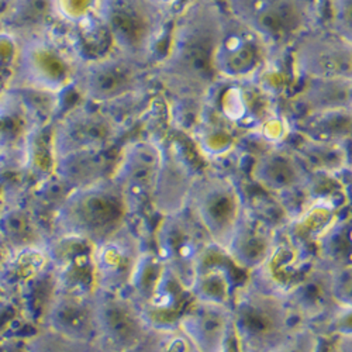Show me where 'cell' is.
I'll return each instance as SVG.
<instances>
[{
    "label": "cell",
    "mask_w": 352,
    "mask_h": 352,
    "mask_svg": "<svg viewBox=\"0 0 352 352\" xmlns=\"http://www.w3.org/2000/svg\"><path fill=\"white\" fill-rule=\"evenodd\" d=\"M224 12L214 0H190L176 17L165 56L153 76L179 102L203 104L220 78L216 51Z\"/></svg>",
    "instance_id": "6da1fadb"
},
{
    "label": "cell",
    "mask_w": 352,
    "mask_h": 352,
    "mask_svg": "<svg viewBox=\"0 0 352 352\" xmlns=\"http://www.w3.org/2000/svg\"><path fill=\"white\" fill-rule=\"evenodd\" d=\"M230 314L240 352H270L299 324L285 289L261 271L234 290Z\"/></svg>",
    "instance_id": "7a4b0ae2"
},
{
    "label": "cell",
    "mask_w": 352,
    "mask_h": 352,
    "mask_svg": "<svg viewBox=\"0 0 352 352\" xmlns=\"http://www.w3.org/2000/svg\"><path fill=\"white\" fill-rule=\"evenodd\" d=\"M134 206L110 176L75 188L61 203L55 227L64 237L98 245L130 224Z\"/></svg>",
    "instance_id": "3957f363"
},
{
    "label": "cell",
    "mask_w": 352,
    "mask_h": 352,
    "mask_svg": "<svg viewBox=\"0 0 352 352\" xmlns=\"http://www.w3.org/2000/svg\"><path fill=\"white\" fill-rule=\"evenodd\" d=\"M227 14L252 32L268 48L272 60L311 30L310 0H226Z\"/></svg>",
    "instance_id": "277c9868"
},
{
    "label": "cell",
    "mask_w": 352,
    "mask_h": 352,
    "mask_svg": "<svg viewBox=\"0 0 352 352\" xmlns=\"http://www.w3.org/2000/svg\"><path fill=\"white\" fill-rule=\"evenodd\" d=\"M83 58L50 30L19 38L16 82L45 95H58L75 85Z\"/></svg>",
    "instance_id": "5b68a950"
},
{
    "label": "cell",
    "mask_w": 352,
    "mask_h": 352,
    "mask_svg": "<svg viewBox=\"0 0 352 352\" xmlns=\"http://www.w3.org/2000/svg\"><path fill=\"white\" fill-rule=\"evenodd\" d=\"M96 14L116 52L150 64L165 32L168 12L153 0H99Z\"/></svg>",
    "instance_id": "8992f818"
},
{
    "label": "cell",
    "mask_w": 352,
    "mask_h": 352,
    "mask_svg": "<svg viewBox=\"0 0 352 352\" xmlns=\"http://www.w3.org/2000/svg\"><path fill=\"white\" fill-rule=\"evenodd\" d=\"M186 210L213 247L226 252L247 208L239 185L230 176L204 173L197 175Z\"/></svg>",
    "instance_id": "52a82bcc"
},
{
    "label": "cell",
    "mask_w": 352,
    "mask_h": 352,
    "mask_svg": "<svg viewBox=\"0 0 352 352\" xmlns=\"http://www.w3.org/2000/svg\"><path fill=\"white\" fill-rule=\"evenodd\" d=\"M151 75L150 64L114 51L95 60H83L74 86L89 103L109 104L146 89Z\"/></svg>",
    "instance_id": "ba28073f"
},
{
    "label": "cell",
    "mask_w": 352,
    "mask_h": 352,
    "mask_svg": "<svg viewBox=\"0 0 352 352\" xmlns=\"http://www.w3.org/2000/svg\"><path fill=\"white\" fill-rule=\"evenodd\" d=\"M129 295L142 309L151 326L176 324L188 303L193 299L190 290L164 265L154 251L146 248Z\"/></svg>",
    "instance_id": "9c48e42d"
},
{
    "label": "cell",
    "mask_w": 352,
    "mask_h": 352,
    "mask_svg": "<svg viewBox=\"0 0 352 352\" xmlns=\"http://www.w3.org/2000/svg\"><path fill=\"white\" fill-rule=\"evenodd\" d=\"M96 345L102 352H137L153 326L129 293L92 290Z\"/></svg>",
    "instance_id": "30bf717a"
},
{
    "label": "cell",
    "mask_w": 352,
    "mask_h": 352,
    "mask_svg": "<svg viewBox=\"0 0 352 352\" xmlns=\"http://www.w3.org/2000/svg\"><path fill=\"white\" fill-rule=\"evenodd\" d=\"M154 245L160 261L189 290L200 263L214 248L188 210L161 217Z\"/></svg>",
    "instance_id": "8fae6325"
},
{
    "label": "cell",
    "mask_w": 352,
    "mask_h": 352,
    "mask_svg": "<svg viewBox=\"0 0 352 352\" xmlns=\"http://www.w3.org/2000/svg\"><path fill=\"white\" fill-rule=\"evenodd\" d=\"M120 131V123L111 114L91 107H75L54 129V157L60 161L80 154H98L119 137Z\"/></svg>",
    "instance_id": "7c38bea8"
},
{
    "label": "cell",
    "mask_w": 352,
    "mask_h": 352,
    "mask_svg": "<svg viewBox=\"0 0 352 352\" xmlns=\"http://www.w3.org/2000/svg\"><path fill=\"white\" fill-rule=\"evenodd\" d=\"M290 50L295 74L306 80L352 78V43L331 30L311 28Z\"/></svg>",
    "instance_id": "4fadbf2b"
},
{
    "label": "cell",
    "mask_w": 352,
    "mask_h": 352,
    "mask_svg": "<svg viewBox=\"0 0 352 352\" xmlns=\"http://www.w3.org/2000/svg\"><path fill=\"white\" fill-rule=\"evenodd\" d=\"M268 48L248 28L224 13L216 51L219 78L232 82H254L271 64Z\"/></svg>",
    "instance_id": "5bb4252c"
},
{
    "label": "cell",
    "mask_w": 352,
    "mask_h": 352,
    "mask_svg": "<svg viewBox=\"0 0 352 352\" xmlns=\"http://www.w3.org/2000/svg\"><path fill=\"white\" fill-rule=\"evenodd\" d=\"M145 251L144 243L130 224L114 236L94 245V289L129 293Z\"/></svg>",
    "instance_id": "9a60e30c"
},
{
    "label": "cell",
    "mask_w": 352,
    "mask_h": 352,
    "mask_svg": "<svg viewBox=\"0 0 352 352\" xmlns=\"http://www.w3.org/2000/svg\"><path fill=\"white\" fill-rule=\"evenodd\" d=\"M287 303L299 322L314 326L318 321H336L351 309H342L334 296L331 268L318 259L285 289Z\"/></svg>",
    "instance_id": "2e32d148"
},
{
    "label": "cell",
    "mask_w": 352,
    "mask_h": 352,
    "mask_svg": "<svg viewBox=\"0 0 352 352\" xmlns=\"http://www.w3.org/2000/svg\"><path fill=\"white\" fill-rule=\"evenodd\" d=\"M162 160V145L153 138L129 142L110 178L122 188L137 210L142 201L151 199Z\"/></svg>",
    "instance_id": "e0dca14e"
},
{
    "label": "cell",
    "mask_w": 352,
    "mask_h": 352,
    "mask_svg": "<svg viewBox=\"0 0 352 352\" xmlns=\"http://www.w3.org/2000/svg\"><path fill=\"white\" fill-rule=\"evenodd\" d=\"M176 326L197 352H228L232 337L230 306L193 298Z\"/></svg>",
    "instance_id": "ac0fdd59"
},
{
    "label": "cell",
    "mask_w": 352,
    "mask_h": 352,
    "mask_svg": "<svg viewBox=\"0 0 352 352\" xmlns=\"http://www.w3.org/2000/svg\"><path fill=\"white\" fill-rule=\"evenodd\" d=\"M252 181L274 196H290L305 190L311 182V172L295 150L274 145L258 155L251 168Z\"/></svg>",
    "instance_id": "d6986e66"
},
{
    "label": "cell",
    "mask_w": 352,
    "mask_h": 352,
    "mask_svg": "<svg viewBox=\"0 0 352 352\" xmlns=\"http://www.w3.org/2000/svg\"><path fill=\"white\" fill-rule=\"evenodd\" d=\"M162 160L151 204L161 217L185 212L197 175L173 142L162 144Z\"/></svg>",
    "instance_id": "ffe728a7"
},
{
    "label": "cell",
    "mask_w": 352,
    "mask_h": 352,
    "mask_svg": "<svg viewBox=\"0 0 352 352\" xmlns=\"http://www.w3.org/2000/svg\"><path fill=\"white\" fill-rule=\"evenodd\" d=\"M64 337L96 344L92 292L68 290L52 299L47 311V327Z\"/></svg>",
    "instance_id": "44dd1931"
},
{
    "label": "cell",
    "mask_w": 352,
    "mask_h": 352,
    "mask_svg": "<svg viewBox=\"0 0 352 352\" xmlns=\"http://www.w3.org/2000/svg\"><path fill=\"white\" fill-rule=\"evenodd\" d=\"M276 244L275 231L247 210L224 254L240 270L255 274L267 265Z\"/></svg>",
    "instance_id": "7402d4cb"
},
{
    "label": "cell",
    "mask_w": 352,
    "mask_h": 352,
    "mask_svg": "<svg viewBox=\"0 0 352 352\" xmlns=\"http://www.w3.org/2000/svg\"><path fill=\"white\" fill-rule=\"evenodd\" d=\"M224 82L221 91L214 86L208 99H213L214 107L224 123L232 127H251L255 131L271 114L263 113V109L259 107V102L263 100L258 95L259 87L252 82Z\"/></svg>",
    "instance_id": "603a6c76"
},
{
    "label": "cell",
    "mask_w": 352,
    "mask_h": 352,
    "mask_svg": "<svg viewBox=\"0 0 352 352\" xmlns=\"http://www.w3.org/2000/svg\"><path fill=\"white\" fill-rule=\"evenodd\" d=\"M295 102L306 111L307 117L351 111L352 78L307 80V85L298 94Z\"/></svg>",
    "instance_id": "cb8c5ba5"
},
{
    "label": "cell",
    "mask_w": 352,
    "mask_h": 352,
    "mask_svg": "<svg viewBox=\"0 0 352 352\" xmlns=\"http://www.w3.org/2000/svg\"><path fill=\"white\" fill-rule=\"evenodd\" d=\"M55 0H10L5 21L19 38L48 30L55 19Z\"/></svg>",
    "instance_id": "d4e9b609"
},
{
    "label": "cell",
    "mask_w": 352,
    "mask_h": 352,
    "mask_svg": "<svg viewBox=\"0 0 352 352\" xmlns=\"http://www.w3.org/2000/svg\"><path fill=\"white\" fill-rule=\"evenodd\" d=\"M210 254L212 251L203 259L197 270L190 287L192 298L230 306L234 290L237 286H234L230 270L223 263L210 261Z\"/></svg>",
    "instance_id": "484cf974"
},
{
    "label": "cell",
    "mask_w": 352,
    "mask_h": 352,
    "mask_svg": "<svg viewBox=\"0 0 352 352\" xmlns=\"http://www.w3.org/2000/svg\"><path fill=\"white\" fill-rule=\"evenodd\" d=\"M307 169L334 173L342 170L344 166H349L348 154L341 142L320 141L306 137L299 150H295Z\"/></svg>",
    "instance_id": "4316f807"
},
{
    "label": "cell",
    "mask_w": 352,
    "mask_h": 352,
    "mask_svg": "<svg viewBox=\"0 0 352 352\" xmlns=\"http://www.w3.org/2000/svg\"><path fill=\"white\" fill-rule=\"evenodd\" d=\"M318 244V261L330 268L351 265V220L336 219L321 236Z\"/></svg>",
    "instance_id": "83f0119b"
},
{
    "label": "cell",
    "mask_w": 352,
    "mask_h": 352,
    "mask_svg": "<svg viewBox=\"0 0 352 352\" xmlns=\"http://www.w3.org/2000/svg\"><path fill=\"white\" fill-rule=\"evenodd\" d=\"M137 352H197L176 324L153 326Z\"/></svg>",
    "instance_id": "f1b7e54d"
},
{
    "label": "cell",
    "mask_w": 352,
    "mask_h": 352,
    "mask_svg": "<svg viewBox=\"0 0 352 352\" xmlns=\"http://www.w3.org/2000/svg\"><path fill=\"white\" fill-rule=\"evenodd\" d=\"M2 230L5 239L14 248H34L43 243L40 230L30 217L21 212L6 216Z\"/></svg>",
    "instance_id": "f546056e"
},
{
    "label": "cell",
    "mask_w": 352,
    "mask_h": 352,
    "mask_svg": "<svg viewBox=\"0 0 352 352\" xmlns=\"http://www.w3.org/2000/svg\"><path fill=\"white\" fill-rule=\"evenodd\" d=\"M25 352H102L94 342L72 340L50 329L40 331L28 342Z\"/></svg>",
    "instance_id": "4dcf8cb0"
},
{
    "label": "cell",
    "mask_w": 352,
    "mask_h": 352,
    "mask_svg": "<svg viewBox=\"0 0 352 352\" xmlns=\"http://www.w3.org/2000/svg\"><path fill=\"white\" fill-rule=\"evenodd\" d=\"M320 331L309 324H305V322H299L286 336V338L270 352H320Z\"/></svg>",
    "instance_id": "1f68e13d"
},
{
    "label": "cell",
    "mask_w": 352,
    "mask_h": 352,
    "mask_svg": "<svg viewBox=\"0 0 352 352\" xmlns=\"http://www.w3.org/2000/svg\"><path fill=\"white\" fill-rule=\"evenodd\" d=\"M200 146L212 157H221L230 153L234 146L231 131L223 126H210L200 134Z\"/></svg>",
    "instance_id": "d6a6232c"
},
{
    "label": "cell",
    "mask_w": 352,
    "mask_h": 352,
    "mask_svg": "<svg viewBox=\"0 0 352 352\" xmlns=\"http://www.w3.org/2000/svg\"><path fill=\"white\" fill-rule=\"evenodd\" d=\"M99 0H55L56 19L79 24L98 10Z\"/></svg>",
    "instance_id": "836d02e7"
},
{
    "label": "cell",
    "mask_w": 352,
    "mask_h": 352,
    "mask_svg": "<svg viewBox=\"0 0 352 352\" xmlns=\"http://www.w3.org/2000/svg\"><path fill=\"white\" fill-rule=\"evenodd\" d=\"M330 30L352 43V0H330Z\"/></svg>",
    "instance_id": "e575fe53"
},
{
    "label": "cell",
    "mask_w": 352,
    "mask_h": 352,
    "mask_svg": "<svg viewBox=\"0 0 352 352\" xmlns=\"http://www.w3.org/2000/svg\"><path fill=\"white\" fill-rule=\"evenodd\" d=\"M289 123L282 116L271 113L259 127L255 130L263 140L272 145H280L282 141L289 135Z\"/></svg>",
    "instance_id": "d590c367"
},
{
    "label": "cell",
    "mask_w": 352,
    "mask_h": 352,
    "mask_svg": "<svg viewBox=\"0 0 352 352\" xmlns=\"http://www.w3.org/2000/svg\"><path fill=\"white\" fill-rule=\"evenodd\" d=\"M333 272V289L337 303L342 309H351L352 292H351V265L331 268Z\"/></svg>",
    "instance_id": "8d00e7d4"
},
{
    "label": "cell",
    "mask_w": 352,
    "mask_h": 352,
    "mask_svg": "<svg viewBox=\"0 0 352 352\" xmlns=\"http://www.w3.org/2000/svg\"><path fill=\"white\" fill-rule=\"evenodd\" d=\"M327 352H352V336L351 331L331 334Z\"/></svg>",
    "instance_id": "74e56055"
},
{
    "label": "cell",
    "mask_w": 352,
    "mask_h": 352,
    "mask_svg": "<svg viewBox=\"0 0 352 352\" xmlns=\"http://www.w3.org/2000/svg\"><path fill=\"white\" fill-rule=\"evenodd\" d=\"M153 2L155 5H158L160 8H162L165 12H169V10H172L173 6L178 5L181 0H153Z\"/></svg>",
    "instance_id": "f35d334b"
}]
</instances>
